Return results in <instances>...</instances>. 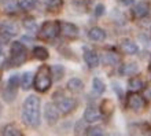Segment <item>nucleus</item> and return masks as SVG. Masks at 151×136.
<instances>
[{
    "label": "nucleus",
    "mask_w": 151,
    "mask_h": 136,
    "mask_svg": "<svg viewBox=\"0 0 151 136\" xmlns=\"http://www.w3.org/2000/svg\"><path fill=\"white\" fill-rule=\"evenodd\" d=\"M22 116L25 122L29 127L37 128L41 122V114H40V99L36 95H29L24 102Z\"/></svg>",
    "instance_id": "1"
},
{
    "label": "nucleus",
    "mask_w": 151,
    "mask_h": 136,
    "mask_svg": "<svg viewBox=\"0 0 151 136\" xmlns=\"http://www.w3.org/2000/svg\"><path fill=\"white\" fill-rule=\"evenodd\" d=\"M33 83H35V88L39 92L48 91L52 84V77H51V70H50V68H47V66L39 68Z\"/></svg>",
    "instance_id": "2"
},
{
    "label": "nucleus",
    "mask_w": 151,
    "mask_h": 136,
    "mask_svg": "<svg viewBox=\"0 0 151 136\" xmlns=\"http://www.w3.org/2000/svg\"><path fill=\"white\" fill-rule=\"evenodd\" d=\"M10 56H11V62L12 65L15 66H19L21 63L25 62V58H26V50L22 45V43L19 41H14L10 48Z\"/></svg>",
    "instance_id": "3"
},
{
    "label": "nucleus",
    "mask_w": 151,
    "mask_h": 136,
    "mask_svg": "<svg viewBox=\"0 0 151 136\" xmlns=\"http://www.w3.org/2000/svg\"><path fill=\"white\" fill-rule=\"evenodd\" d=\"M58 33H59V22H56V21H47L40 28L39 36L40 39H52Z\"/></svg>",
    "instance_id": "4"
},
{
    "label": "nucleus",
    "mask_w": 151,
    "mask_h": 136,
    "mask_svg": "<svg viewBox=\"0 0 151 136\" xmlns=\"http://www.w3.org/2000/svg\"><path fill=\"white\" fill-rule=\"evenodd\" d=\"M77 106V102H76L73 98H68V96H62L59 99L56 100V107L59 110V113L62 114H69L72 113L73 110Z\"/></svg>",
    "instance_id": "5"
},
{
    "label": "nucleus",
    "mask_w": 151,
    "mask_h": 136,
    "mask_svg": "<svg viewBox=\"0 0 151 136\" xmlns=\"http://www.w3.org/2000/svg\"><path fill=\"white\" fill-rule=\"evenodd\" d=\"M18 85H19V76H11L8 78V83H7V87H6V91H4V99L6 100H12L15 98L17 95V88H18Z\"/></svg>",
    "instance_id": "6"
},
{
    "label": "nucleus",
    "mask_w": 151,
    "mask_h": 136,
    "mask_svg": "<svg viewBox=\"0 0 151 136\" xmlns=\"http://www.w3.org/2000/svg\"><path fill=\"white\" fill-rule=\"evenodd\" d=\"M44 118L50 125H55L59 118V110L54 103H47L44 107Z\"/></svg>",
    "instance_id": "7"
},
{
    "label": "nucleus",
    "mask_w": 151,
    "mask_h": 136,
    "mask_svg": "<svg viewBox=\"0 0 151 136\" xmlns=\"http://www.w3.org/2000/svg\"><path fill=\"white\" fill-rule=\"evenodd\" d=\"M146 106V100L142 95L136 94V92H132L128 96V107L135 110V112H140L142 109Z\"/></svg>",
    "instance_id": "8"
},
{
    "label": "nucleus",
    "mask_w": 151,
    "mask_h": 136,
    "mask_svg": "<svg viewBox=\"0 0 151 136\" xmlns=\"http://www.w3.org/2000/svg\"><path fill=\"white\" fill-rule=\"evenodd\" d=\"M19 32V26L15 24V22H4V24L0 25V35L7 40L8 37H12V36H17Z\"/></svg>",
    "instance_id": "9"
},
{
    "label": "nucleus",
    "mask_w": 151,
    "mask_h": 136,
    "mask_svg": "<svg viewBox=\"0 0 151 136\" xmlns=\"http://www.w3.org/2000/svg\"><path fill=\"white\" fill-rule=\"evenodd\" d=\"M100 117H102V113L98 107L95 106H89V107L85 109V112H84V121L85 122H89V124H93L96 121L100 120Z\"/></svg>",
    "instance_id": "10"
},
{
    "label": "nucleus",
    "mask_w": 151,
    "mask_h": 136,
    "mask_svg": "<svg viewBox=\"0 0 151 136\" xmlns=\"http://www.w3.org/2000/svg\"><path fill=\"white\" fill-rule=\"evenodd\" d=\"M59 30L62 32V35H63L65 37H68V39H76V37L78 36V28H77L74 24H70V22L60 24Z\"/></svg>",
    "instance_id": "11"
},
{
    "label": "nucleus",
    "mask_w": 151,
    "mask_h": 136,
    "mask_svg": "<svg viewBox=\"0 0 151 136\" xmlns=\"http://www.w3.org/2000/svg\"><path fill=\"white\" fill-rule=\"evenodd\" d=\"M84 60H85V63L89 66V68H96L98 65H99V56L96 54L95 51H92V50H88V48H84Z\"/></svg>",
    "instance_id": "12"
},
{
    "label": "nucleus",
    "mask_w": 151,
    "mask_h": 136,
    "mask_svg": "<svg viewBox=\"0 0 151 136\" xmlns=\"http://www.w3.org/2000/svg\"><path fill=\"white\" fill-rule=\"evenodd\" d=\"M148 11H150V4H148V1H146V0H142L139 3H136L135 7H133V14H135V17H137V18L146 17L148 14Z\"/></svg>",
    "instance_id": "13"
},
{
    "label": "nucleus",
    "mask_w": 151,
    "mask_h": 136,
    "mask_svg": "<svg viewBox=\"0 0 151 136\" xmlns=\"http://www.w3.org/2000/svg\"><path fill=\"white\" fill-rule=\"evenodd\" d=\"M88 39L91 41H95V43H99V41H103L106 39V32H104L102 28H91L88 30Z\"/></svg>",
    "instance_id": "14"
},
{
    "label": "nucleus",
    "mask_w": 151,
    "mask_h": 136,
    "mask_svg": "<svg viewBox=\"0 0 151 136\" xmlns=\"http://www.w3.org/2000/svg\"><path fill=\"white\" fill-rule=\"evenodd\" d=\"M66 87H68L69 91H72V92H80V91H83L84 89V83H83L81 78L73 77V78H70V80L68 81Z\"/></svg>",
    "instance_id": "15"
},
{
    "label": "nucleus",
    "mask_w": 151,
    "mask_h": 136,
    "mask_svg": "<svg viewBox=\"0 0 151 136\" xmlns=\"http://www.w3.org/2000/svg\"><path fill=\"white\" fill-rule=\"evenodd\" d=\"M121 50H122L125 54H128V55H135V54H137V51H139L137 45L132 40H124L122 43H121Z\"/></svg>",
    "instance_id": "16"
},
{
    "label": "nucleus",
    "mask_w": 151,
    "mask_h": 136,
    "mask_svg": "<svg viewBox=\"0 0 151 136\" xmlns=\"http://www.w3.org/2000/svg\"><path fill=\"white\" fill-rule=\"evenodd\" d=\"M103 59H104V63L115 65V63H118L119 55L115 51H113V50H111V51H104L103 52Z\"/></svg>",
    "instance_id": "17"
},
{
    "label": "nucleus",
    "mask_w": 151,
    "mask_h": 136,
    "mask_svg": "<svg viewBox=\"0 0 151 136\" xmlns=\"http://www.w3.org/2000/svg\"><path fill=\"white\" fill-rule=\"evenodd\" d=\"M33 74L30 72H25L24 74H22V77L19 78V84L22 85V88L24 89H29L30 87L33 85Z\"/></svg>",
    "instance_id": "18"
},
{
    "label": "nucleus",
    "mask_w": 151,
    "mask_h": 136,
    "mask_svg": "<svg viewBox=\"0 0 151 136\" xmlns=\"http://www.w3.org/2000/svg\"><path fill=\"white\" fill-rule=\"evenodd\" d=\"M50 70H51V77L55 81H59V80H62V78H63V76H65V68L62 66V65H54Z\"/></svg>",
    "instance_id": "19"
},
{
    "label": "nucleus",
    "mask_w": 151,
    "mask_h": 136,
    "mask_svg": "<svg viewBox=\"0 0 151 136\" xmlns=\"http://www.w3.org/2000/svg\"><path fill=\"white\" fill-rule=\"evenodd\" d=\"M129 89L132 92H137L140 89H143L144 87V81L140 78V77H132L131 80H129V84H128Z\"/></svg>",
    "instance_id": "20"
},
{
    "label": "nucleus",
    "mask_w": 151,
    "mask_h": 136,
    "mask_svg": "<svg viewBox=\"0 0 151 136\" xmlns=\"http://www.w3.org/2000/svg\"><path fill=\"white\" fill-rule=\"evenodd\" d=\"M137 72V65L133 62V63H125L121 66V69H119V73L122 74V76H131V74H133V73Z\"/></svg>",
    "instance_id": "21"
},
{
    "label": "nucleus",
    "mask_w": 151,
    "mask_h": 136,
    "mask_svg": "<svg viewBox=\"0 0 151 136\" xmlns=\"http://www.w3.org/2000/svg\"><path fill=\"white\" fill-rule=\"evenodd\" d=\"M104 89H106V85L102 80H100L99 77H95L93 80H92V91L95 92L96 95H100V94H103Z\"/></svg>",
    "instance_id": "22"
},
{
    "label": "nucleus",
    "mask_w": 151,
    "mask_h": 136,
    "mask_svg": "<svg viewBox=\"0 0 151 136\" xmlns=\"http://www.w3.org/2000/svg\"><path fill=\"white\" fill-rule=\"evenodd\" d=\"M3 136H24V135L14 124H8L6 125V128L3 131Z\"/></svg>",
    "instance_id": "23"
},
{
    "label": "nucleus",
    "mask_w": 151,
    "mask_h": 136,
    "mask_svg": "<svg viewBox=\"0 0 151 136\" xmlns=\"http://www.w3.org/2000/svg\"><path fill=\"white\" fill-rule=\"evenodd\" d=\"M100 113L102 114H110V113H113V110H114V104H113V102L110 99H104L103 102H102V104H100Z\"/></svg>",
    "instance_id": "24"
},
{
    "label": "nucleus",
    "mask_w": 151,
    "mask_h": 136,
    "mask_svg": "<svg viewBox=\"0 0 151 136\" xmlns=\"http://www.w3.org/2000/svg\"><path fill=\"white\" fill-rule=\"evenodd\" d=\"M33 56L39 60H45L48 58V51L44 47H35L33 48Z\"/></svg>",
    "instance_id": "25"
},
{
    "label": "nucleus",
    "mask_w": 151,
    "mask_h": 136,
    "mask_svg": "<svg viewBox=\"0 0 151 136\" xmlns=\"http://www.w3.org/2000/svg\"><path fill=\"white\" fill-rule=\"evenodd\" d=\"M62 6H63L62 0H48V3H47L48 11H51V12L59 11L60 8H62Z\"/></svg>",
    "instance_id": "26"
},
{
    "label": "nucleus",
    "mask_w": 151,
    "mask_h": 136,
    "mask_svg": "<svg viewBox=\"0 0 151 136\" xmlns=\"http://www.w3.org/2000/svg\"><path fill=\"white\" fill-rule=\"evenodd\" d=\"M87 125L85 121L81 120L76 124V136H87Z\"/></svg>",
    "instance_id": "27"
},
{
    "label": "nucleus",
    "mask_w": 151,
    "mask_h": 136,
    "mask_svg": "<svg viewBox=\"0 0 151 136\" xmlns=\"http://www.w3.org/2000/svg\"><path fill=\"white\" fill-rule=\"evenodd\" d=\"M87 136H103V128L93 125V127L87 129Z\"/></svg>",
    "instance_id": "28"
},
{
    "label": "nucleus",
    "mask_w": 151,
    "mask_h": 136,
    "mask_svg": "<svg viewBox=\"0 0 151 136\" xmlns=\"http://www.w3.org/2000/svg\"><path fill=\"white\" fill-rule=\"evenodd\" d=\"M19 8H22L24 11H30L35 7V0H19L18 3Z\"/></svg>",
    "instance_id": "29"
},
{
    "label": "nucleus",
    "mask_w": 151,
    "mask_h": 136,
    "mask_svg": "<svg viewBox=\"0 0 151 136\" xmlns=\"http://www.w3.org/2000/svg\"><path fill=\"white\" fill-rule=\"evenodd\" d=\"M24 28L28 30V32H30V33H33V32H36L37 30V25H36V22L33 19H25L24 21Z\"/></svg>",
    "instance_id": "30"
},
{
    "label": "nucleus",
    "mask_w": 151,
    "mask_h": 136,
    "mask_svg": "<svg viewBox=\"0 0 151 136\" xmlns=\"http://www.w3.org/2000/svg\"><path fill=\"white\" fill-rule=\"evenodd\" d=\"M104 11H106V7H104V4L99 3L98 6H96V8H95V15H96V17H102V15L104 14Z\"/></svg>",
    "instance_id": "31"
},
{
    "label": "nucleus",
    "mask_w": 151,
    "mask_h": 136,
    "mask_svg": "<svg viewBox=\"0 0 151 136\" xmlns=\"http://www.w3.org/2000/svg\"><path fill=\"white\" fill-rule=\"evenodd\" d=\"M113 88H114L115 91H117V95H118L119 98L122 96V89H121V88H118V84H113Z\"/></svg>",
    "instance_id": "32"
},
{
    "label": "nucleus",
    "mask_w": 151,
    "mask_h": 136,
    "mask_svg": "<svg viewBox=\"0 0 151 136\" xmlns=\"http://www.w3.org/2000/svg\"><path fill=\"white\" fill-rule=\"evenodd\" d=\"M144 95H146V98H147V99H150V100H151V87H148V88L146 89Z\"/></svg>",
    "instance_id": "33"
},
{
    "label": "nucleus",
    "mask_w": 151,
    "mask_h": 136,
    "mask_svg": "<svg viewBox=\"0 0 151 136\" xmlns=\"http://www.w3.org/2000/svg\"><path fill=\"white\" fill-rule=\"evenodd\" d=\"M121 3H122L124 6H129V4L133 3V0H121Z\"/></svg>",
    "instance_id": "34"
},
{
    "label": "nucleus",
    "mask_w": 151,
    "mask_h": 136,
    "mask_svg": "<svg viewBox=\"0 0 151 136\" xmlns=\"http://www.w3.org/2000/svg\"><path fill=\"white\" fill-rule=\"evenodd\" d=\"M148 70H150V74H151V63H150V68H148Z\"/></svg>",
    "instance_id": "35"
},
{
    "label": "nucleus",
    "mask_w": 151,
    "mask_h": 136,
    "mask_svg": "<svg viewBox=\"0 0 151 136\" xmlns=\"http://www.w3.org/2000/svg\"><path fill=\"white\" fill-rule=\"evenodd\" d=\"M0 52H1V44H0Z\"/></svg>",
    "instance_id": "36"
},
{
    "label": "nucleus",
    "mask_w": 151,
    "mask_h": 136,
    "mask_svg": "<svg viewBox=\"0 0 151 136\" xmlns=\"http://www.w3.org/2000/svg\"><path fill=\"white\" fill-rule=\"evenodd\" d=\"M0 110H1V106H0Z\"/></svg>",
    "instance_id": "37"
}]
</instances>
